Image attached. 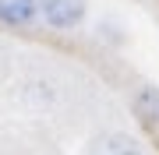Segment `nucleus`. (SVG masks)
<instances>
[{
  "instance_id": "f03ea898",
  "label": "nucleus",
  "mask_w": 159,
  "mask_h": 155,
  "mask_svg": "<svg viewBox=\"0 0 159 155\" xmlns=\"http://www.w3.org/2000/svg\"><path fill=\"white\" fill-rule=\"evenodd\" d=\"M39 14V0H0V21L4 25H29Z\"/></svg>"
},
{
  "instance_id": "20e7f679",
  "label": "nucleus",
  "mask_w": 159,
  "mask_h": 155,
  "mask_svg": "<svg viewBox=\"0 0 159 155\" xmlns=\"http://www.w3.org/2000/svg\"><path fill=\"white\" fill-rule=\"evenodd\" d=\"M134 113L142 116V120L152 127V123H159V88H142L138 92V99H134Z\"/></svg>"
},
{
  "instance_id": "7ed1b4c3",
  "label": "nucleus",
  "mask_w": 159,
  "mask_h": 155,
  "mask_svg": "<svg viewBox=\"0 0 159 155\" xmlns=\"http://www.w3.org/2000/svg\"><path fill=\"white\" fill-rule=\"evenodd\" d=\"M92 155H142V144L127 134H106L92 144Z\"/></svg>"
},
{
  "instance_id": "f257e3e1",
  "label": "nucleus",
  "mask_w": 159,
  "mask_h": 155,
  "mask_svg": "<svg viewBox=\"0 0 159 155\" xmlns=\"http://www.w3.org/2000/svg\"><path fill=\"white\" fill-rule=\"evenodd\" d=\"M39 14L53 28H74L85 18V0H39Z\"/></svg>"
}]
</instances>
